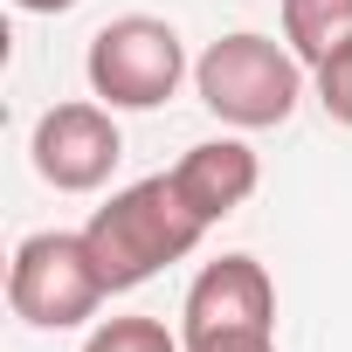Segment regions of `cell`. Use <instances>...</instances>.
Returning <instances> with one entry per match:
<instances>
[{
  "mask_svg": "<svg viewBox=\"0 0 352 352\" xmlns=\"http://www.w3.org/2000/svg\"><path fill=\"white\" fill-rule=\"evenodd\" d=\"M318 90H324V111L352 124V49H338L331 63H318Z\"/></svg>",
  "mask_w": 352,
  "mask_h": 352,
  "instance_id": "30bf717a",
  "label": "cell"
},
{
  "mask_svg": "<svg viewBox=\"0 0 352 352\" xmlns=\"http://www.w3.org/2000/svg\"><path fill=\"white\" fill-rule=\"evenodd\" d=\"M118 124L97 111V104H56L42 124H35V166H42V180L83 194L97 180H111V166H118Z\"/></svg>",
  "mask_w": 352,
  "mask_h": 352,
  "instance_id": "8992f818",
  "label": "cell"
},
{
  "mask_svg": "<svg viewBox=\"0 0 352 352\" xmlns=\"http://www.w3.org/2000/svg\"><path fill=\"white\" fill-rule=\"evenodd\" d=\"M201 214L187 208V194L173 187V173L166 180H138V187H124L111 208H97L90 214V256H97V270H104V283L111 290H131V283H145L159 263H180L194 242H201Z\"/></svg>",
  "mask_w": 352,
  "mask_h": 352,
  "instance_id": "6da1fadb",
  "label": "cell"
},
{
  "mask_svg": "<svg viewBox=\"0 0 352 352\" xmlns=\"http://www.w3.org/2000/svg\"><path fill=\"white\" fill-rule=\"evenodd\" d=\"M283 28L304 63H331L352 49V0H283Z\"/></svg>",
  "mask_w": 352,
  "mask_h": 352,
  "instance_id": "ba28073f",
  "label": "cell"
},
{
  "mask_svg": "<svg viewBox=\"0 0 352 352\" xmlns=\"http://www.w3.org/2000/svg\"><path fill=\"white\" fill-rule=\"evenodd\" d=\"M104 270L90 256V235H28L21 256H14V276H8V297L28 324H76L97 311L104 297Z\"/></svg>",
  "mask_w": 352,
  "mask_h": 352,
  "instance_id": "3957f363",
  "label": "cell"
},
{
  "mask_svg": "<svg viewBox=\"0 0 352 352\" xmlns=\"http://www.w3.org/2000/svg\"><path fill=\"white\" fill-rule=\"evenodd\" d=\"M173 187L187 194V208H194L201 221H221V214H235V208L256 194V152L235 145V138L194 145V152L180 159V173H173Z\"/></svg>",
  "mask_w": 352,
  "mask_h": 352,
  "instance_id": "52a82bcc",
  "label": "cell"
},
{
  "mask_svg": "<svg viewBox=\"0 0 352 352\" xmlns=\"http://www.w3.org/2000/svg\"><path fill=\"white\" fill-rule=\"evenodd\" d=\"M201 97L228 124H283L297 104V63L263 35H228L201 56Z\"/></svg>",
  "mask_w": 352,
  "mask_h": 352,
  "instance_id": "7a4b0ae2",
  "label": "cell"
},
{
  "mask_svg": "<svg viewBox=\"0 0 352 352\" xmlns=\"http://www.w3.org/2000/svg\"><path fill=\"white\" fill-rule=\"evenodd\" d=\"M90 83L97 97L124 104V111H152L173 97V83H180V35H173L166 21H111L97 42H90Z\"/></svg>",
  "mask_w": 352,
  "mask_h": 352,
  "instance_id": "277c9868",
  "label": "cell"
},
{
  "mask_svg": "<svg viewBox=\"0 0 352 352\" xmlns=\"http://www.w3.org/2000/svg\"><path fill=\"white\" fill-rule=\"evenodd\" d=\"M187 352H276L270 331H249V338H194Z\"/></svg>",
  "mask_w": 352,
  "mask_h": 352,
  "instance_id": "8fae6325",
  "label": "cell"
},
{
  "mask_svg": "<svg viewBox=\"0 0 352 352\" xmlns=\"http://www.w3.org/2000/svg\"><path fill=\"white\" fill-rule=\"evenodd\" d=\"M270 311H276V290H270L263 263L256 256H221L187 290V345L194 338H249V331H270Z\"/></svg>",
  "mask_w": 352,
  "mask_h": 352,
  "instance_id": "5b68a950",
  "label": "cell"
},
{
  "mask_svg": "<svg viewBox=\"0 0 352 352\" xmlns=\"http://www.w3.org/2000/svg\"><path fill=\"white\" fill-rule=\"evenodd\" d=\"M21 8H35V14H56V8H76V0H21Z\"/></svg>",
  "mask_w": 352,
  "mask_h": 352,
  "instance_id": "7c38bea8",
  "label": "cell"
},
{
  "mask_svg": "<svg viewBox=\"0 0 352 352\" xmlns=\"http://www.w3.org/2000/svg\"><path fill=\"white\" fill-rule=\"evenodd\" d=\"M90 352H180V345H173L166 324H152V318H111L90 338Z\"/></svg>",
  "mask_w": 352,
  "mask_h": 352,
  "instance_id": "9c48e42d",
  "label": "cell"
}]
</instances>
